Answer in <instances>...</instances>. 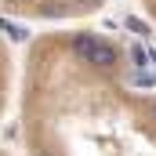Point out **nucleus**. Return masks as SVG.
<instances>
[{"label": "nucleus", "mask_w": 156, "mask_h": 156, "mask_svg": "<svg viewBox=\"0 0 156 156\" xmlns=\"http://www.w3.org/2000/svg\"><path fill=\"white\" fill-rule=\"evenodd\" d=\"M15 102L26 156H156V83L113 33H37L18 66Z\"/></svg>", "instance_id": "f257e3e1"}, {"label": "nucleus", "mask_w": 156, "mask_h": 156, "mask_svg": "<svg viewBox=\"0 0 156 156\" xmlns=\"http://www.w3.org/2000/svg\"><path fill=\"white\" fill-rule=\"evenodd\" d=\"M102 7H105V0H0L4 18L37 22V26H51V29L87 22Z\"/></svg>", "instance_id": "f03ea898"}, {"label": "nucleus", "mask_w": 156, "mask_h": 156, "mask_svg": "<svg viewBox=\"0 0 156 156\" xmlns=\"http://www.w3.org/2000/svg\"><path fill=\"white\" fill-rule=\"evenodd\" d=\"M0 156H7V153H4V149H0Z\"/></svg>", "instance_id": "39448f33"}, {"label": "nucleus", "mask_w": 156, "mask_h": 156, "mask_svg": "<svg viewBox=\"0 0 156 156\" xmlns=\"http://www.w3.org/2000/svg\"><path fill=\"white\" fill-rule=\"evenodd\" d=\"M15 55H11V47H7V40L0 37V116L11 109V102H15Z\"/></svg>", "instance_id": "7ed1b4c3"}, {"label": "nucleus", "mask_w": 156, "mask_h": 156, "mask_svg": "<svg viewBox=\"0 0 156 156\" xmlns=\"http://www.w3.org/2000/svg\"><path fill=\"white\" fill-rule=\"evenodd\" d=\"M138 7H142V15L149 18V26L156 29V0H138Z\"/></svg>", "instance_id": "20e7f679"}]
</instances>
